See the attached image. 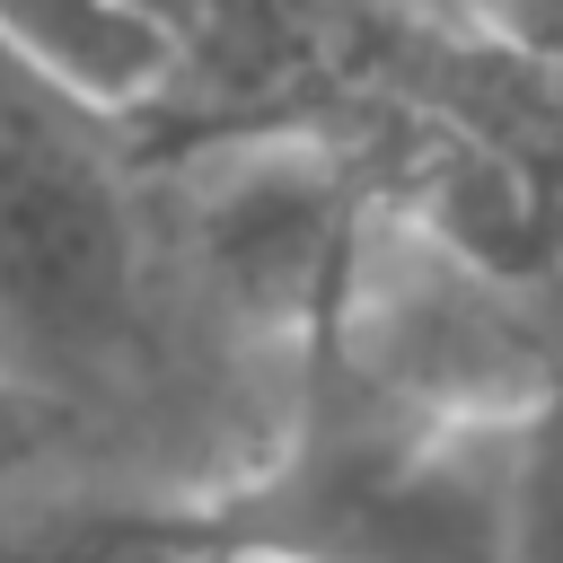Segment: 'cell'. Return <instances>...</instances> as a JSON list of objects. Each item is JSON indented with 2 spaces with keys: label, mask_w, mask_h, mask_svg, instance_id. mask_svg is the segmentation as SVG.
<instances>
[{
  "label": "cell",
  "mask_w": 563,
  "mask_h": 563,
  "mask_svg": "<svg viewBox=\"0 0 563 563\" xmlns=\"http://www.w3.org/2000/svg\"><path fill=\"white\" fill-rule=\"evenodd\" d=\"M422 9H440V18L475 26V35L510 44V53L563 62V0H422Z\"/></svg>",
  "instance_id": "obj_4"
},
{
  "label": "cell",
  "mask_w": 563,
  "mask_h": 563,
  "mask_svg": "<svg viewBox=\"0 0 563 563\" xmlns=\"http://www.w3.org/2000/svg\"><path fill=\"white\" fill-rule=\"evenodd\" d=\"M114 132L132 123L0 53V387L26 440L167 369L150 176Z\"/></svg>",
  "instance_id": "obj_1"
},
{
  "label": "cell",
  "mask_w": 563,
  "mask_h": 563,
  "mask_svg": "<svg viewBox=\"0 0 563 563\" xmlns=\"http://www.w3.org/2000/svg\"><path fill=\"white\" fill-rule=\"evenodd\" d=\"M317 352L431 422H528L545 396H563L537 282L457 255L396 202H369Z\"/></svg>",
  "instance_id": "obj_2"
},
{
  "label": "cell",
  "mask_w": 563,
  "mask_h": 563,
  "mask_svg": "<svg viewBox=\"0 0 563 563\" xmlns=\"http://www.w3.org/2000/svg\"><path fill=\"white\" fill-rule=\"evenodd\" d=\"M18 449H26V413H18L9 387H0V457H18Z\"/></svg>",
  "instance_id": "obj_5"
},
{
  "label": "cell",
  "mask_w": 563,
  "mask_h": 563,
  "mask_svg": "<svg viewBox=\"0 0 563 563\" xmlns=\"http://www.w3.org/2000/svg\"><path fill=\"white\" fill-rule=\"evenodd\" d=\"M0 53L123 123H141L176 70L150 0H0Z\"/></svg>",
  "instance_id": "obj_3"
},
{
  "label": "cell",
  "mask_w": 563,
  "mask_h": 563,
  "mask_svg": "<svg viewBox=\"0 0 563 563\" xmlns=\"http://www.w3.org/2000/svg\"><path fill=\"white\" fill-rule=\"evenodd\" d=\"M0 466H9V457H0Z\"/></svg>",
  "instance_id": "obj_6"
}]
</instances>
